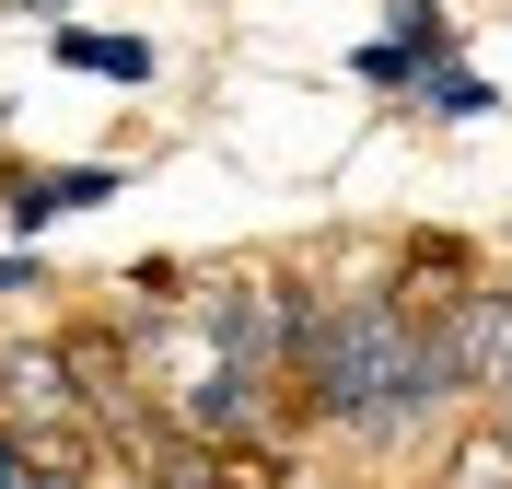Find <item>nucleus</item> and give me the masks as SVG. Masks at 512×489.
<instances>
[{
    "instance_id": "1",
    "label": "nucleus",
    "mask_w": 512,
    "mask_h": 489,
    "mask_svg": "<svg viewBox=\"0 0 512 489\" xmlns=\"http://www.w3.org/2000/svg\"><path fill=\"white\" fill-rule=\"evenodd\" d=\"M291 396H303V420L350 431V443H408L443 396H431V373H419V303L408 292H326L303 303V326H291L280 350Z\"/></svg>"
},
{
    "instance_id": "2",
    "label": "nucleus",
    "mask_w": 512,
    "mask_h": 489,
    "mask_svg": "<svg viewBox=\"0 0 512 489\" xmlns=\"http://www.w3.org/2000/svg\"><path fill=\"white\" fill-rule=\"evenodd\" d=\"M105 198H128V163H0V233L12 245H35V233H59L70 210H105Z\"/></svg>"
},
{
    "instance_id": "3",
    "label": "nucleus",
    "mask_w": 512,
    "mask_h": 489,
    "mask_svg": "<svg viewBox=\"0 0 512 489\" xmlns=\"http://www.w3.org/2000/svg\"><path fill=\"white\" fill-rule=\"evenodd\" d=\"M47 59H59L70 82H117V94L163 82V47L140 24H47Z\"/></svg>"
},
{
    "instance_id": "4",
    "label": "nucleus",
    "mask_w": 512,
    "mask_h": 489,
    "mask_svg": "<svg viewBox=\"0 0 512 489\" xmlns=\"http://www.w3.org/2000/svg\"><path fill=\"white\" fill-rule=\"evenodd\" d=\"M454 59H466V35H454V24H431V35H361V47H350V82L408 105L419 82H431V70H454Z\"/></svg>"
},
{
    "instance_id": "5",
    "label": "nucleus",
    "mask_w": 512,
    "mask_h": 489,
    "mask_svg": "<svg viewBox=\"0 0 512 489\" xmlns=\"http://www.w3.org/2000/svg\"><path fill=\"white\" fill-rule=\"evenodd\" d=\"M408 105H419V117H431V129H489V117H501L512 94H501V82H489V70H466V59H454V70H431V82H419Z\"/></svg>"
},
{
    "instance_id": "6",
    "label": "nucleus",
    "mask_w": 512,
    "mask_h": 489,
    "mask_svg": "<svg viewBox=\"0 0 512 489\" xmlns=\"http://www.w3.org/2000/svg\"><path fill=\"white\" fill-rule=\"evenodd\" d=\"M431 24H454L443 0H384V24H373V35H431Z\"/></svg>"
},
{
    "instance_id": "7",
    "label": "nucleus",
    "mask_w": 512,
    "mask_h": 489,
    "mask_svg": "<svg viewBox=\"0 0 512 489\" xmlns=\"http://www.w3.org/2000/svg\"><path fill=\"white\" fill-rule=\"evenodd\" d=\"M24 292H47V257H35V245H12V257H0V303H24Z\"/></svg>"
}]
</instances>
